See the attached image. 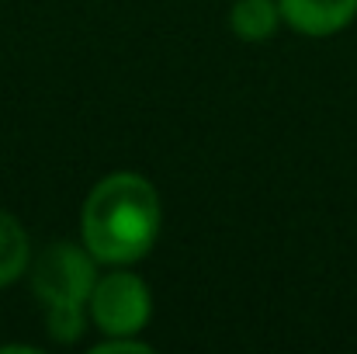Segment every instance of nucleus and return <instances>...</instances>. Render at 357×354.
I'll return each mask as SVG.
<instances>
[{
    "mask_svg": "<svg viewBox=\"0 0 357 354\" xmlns=\"http://www.w3.org/2000/svg\"><path fill=\"white\" fill-rule=\"evenodd\" d=\"M31 236L21 226V219L7 209H0V288L21 281L31 264Z\"/></svg>",
    "mask_w": 357,
    "mask_h": 354,
    "instance_id": "39448f33",
    "label": "nucleus"
},
{
    "mask_svg": "<svg viewBox=\"0 0 357 354\" xmlns=\"http://www.w3.org/2000/svg\"><path fill=\"white\" fill-rule=\"evenodd\" d=\"M163 233V202L139 170L105 174L80 205V243L101 267H135Z\"/></svg>",
    "mask_w": 357,
    "mask_h": 354,
    "instance_id": "f257e3e1",
    "label": "nucleus"
},
{
    "mask_svg": "<svg viewBox=\"0 0 357 354\" xmlns=\"http://www.w3.org/2000/svg\"><path fill=\"white\" fill-rule=\"evenodd\" d=\"M94 354H153L156 348L142 337H101L98 344H91Z\"/></svg>",
    "mask_w": 357,
    "mask_h": 354,
    "instance_id": "0eeeda50",
    "label": "nucleus"
},
{
    "mask_svg": "<svg viewBox=\"0 0 357 354\" xmlns=\"http://www.w3.org/2000/svg\"><path fill=\"white\" fill-rule=\"evenodd\" d=\"M281 21L305 38H333L357 21V0H278Z\"/></svg>",
    "mask_w": 357,
    "mask_h": 354,
    "instance_id": "20e7f679",
    "label": "nucleus"
},
{
    "mask_svg": "<svg viewBox=\"0 0 357 354\" xmlns=\"http://www.w3.org/2000/svg\"><path fill=\"white\" fill-rule=\"evenodd\" d=\"M98 274H101V264L80 243V236L45 243L31 257L28 264L31 295L38 299L45 313V334L52 344L66 348L87 334V323H91L87 302L98 285Z\"/></svg>",
    "mask_w": 357,
    "mask_h": 354,
    "instance_id": "f03ea898",
    "label": "nucleus"
},
{
    "mask_svg": "<svg viewBox=\"0 0 357 354\" xmlns=\"http://www.w3.org/2000/svg\"><path fill=\"white\" fill-rule=\"evenodd\" d=\"M87 316L101 337H142L153 320V288L132 267H105L91 292Z\"/></svg>",
    "mask_w": 357,
    "mask_h": 354,
    "instance_id": "7ed1b4c3",
    "label": "nucleus"
},
{
    "mask_svg": "<svg viewBox=\"0 0 357 354\" xmlns=\"http://www.w3.org/2000/svg\"><path fill=\"white\" fill-rule=\"evenodd\" d=\"M281 24L278 0H233L229 7V28L239 42H267Z\"/></svg>",
    "mask_w": 357,
    "mask_h": 354,
    "instance_id": "423d86ee",
    "label": "nucleus"
}]
</instances>
